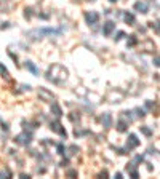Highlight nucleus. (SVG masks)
Listing matches in <instances>:
<instances>
[{
  "label": "nucleus",
  "mask_w": 160,
  "mask_h": 179,
  "mask_svg": "<svg viewBox=\"0 0 160 179\" xmlns=\"http://www.w3.org/2000/svg\"><path fill=\"white\" fill-rule=\"evenodd\" d=\"M138 146H139V139L136 138L135 134H130L128 141H126V147H128V149H135V147H138Z\"/></svg>",
  "instance_id": "3"
},
{
  "label": "nucleus",
  "mask_w": 160,
  "mask_h": 179,
  "mask_svg": "<svg viewBox=\"0 0 160 179\" xmlns=\"http://www.w3.org/2000/svg\"><path fill=\"white\" fill-rule=\"evenodd\" d=\"M51 110L55 112V115H63V110H61V107H59L58 104H55V102L51 104Z\"/></svg>",
  "instance_id": "11"
},
{
  "label": "nucleus",
  "mask_w": 160,
  "mask_h": 179,
  "mask_svg": "<svg viewBox=\"0 0 160 179\" xmlns=\"http://www.w3.org/2000/svg\"><path fill=\"white\" fill-rule=\"evenodd\" d=\"M16 141L19 142V144H29V142H31V134H19V136H18L16 138Z\"/></svg>",
  "instance_id": "7"
},
{
  "label": "nucleus",
  "mask_w": 160,
  "mask_h": 179,
  "mask_svg": "<svg viewBox=\"0 0 160 179\" xmlns=\"http://www.w3.org/2000/svg\"><path fill=\"white\" fill-rule=\"evenodd\" d=\"M114 29H115V23H112V21H107V23L104 24V29H103V32H104V35H111Z\"/></svg>",
  "instance_id": "5"
},
{
  "label": "nucleus",
  "mask_w": 160,
  "mask_h": 179,
  "mask_svg": "<svg viewBox=\"0 0 160 179\" xmlns=\"http://www.w3.org/2000/svg\"><path fill=\"white\" fill-rule=\"evenodd\" d=\"M85 19H87L88 24H96L98 19H99V14H98L96 11H87V13H85Z\"/></svg>",
  "instance_id": "1"
},
{
  "label": "nucleus",
  "mask_w": 160,
  "mask_h": 179,
  "mask_svg": "<svg viewBox=\"0 0 160 179\" xmlns=\"http://www.w3.org/2000/svg\"><path fill=\"white\" fill-rule=\"evenodd\" d=\"M2 176H5V178H8V176H10V173H8V171H2V173H0V178H2Z\"/></svg>",
  "instance_id": "18"
},
{
  "label": "nucleus",
  "mask_w": 160,
  "mask_h": 179,
  "mask_svg": "<svg viewBox=\"0 0 160 179\" xmlns=\"http://www.w3.org/2000/svg\"><path fill=\"white\" fill-rule=\"evenodd\" d=\"M130 37H131V38H130V42H128V45H135V43H136V42H138V40H136V37H135V35H130Z\"/></svg>",
  "instance_id": "15"
},
{
  "label": "nucleus",
  "mask_w": 160,
  "mask_h": 179,
  "mask_svg": "<svg viewBox=\"0 0 160 179\" xmlns=\"http://www.w3.org/2000/svg\"><path fill=\"white\" fill-rule=\"evenodd\" d=\"M0 72L3 74V75H7V69H5V66H2V64H0Z\"/></svg>",
  "instance_id": "16"
},
{
  "label": "nucleus",
  "mask_w": 160,
  "mask_h": 179,
  "mask_svg": "<svg viewBox=\"0 0 160 179\" xmlns=\"http://www.w3.org/2000/svg\"><path fill=\"white\" fill-rule=\"evenodd\" d=\"M38 96L42 98L43 101H53L55 99V94L50 93V91H46L45 88H38Z\"/></svg>",
  "instance_id": "2"
},
{
  "label": "nucleus",
  "mask_w": 160,
  "mask_h": 179,
  "mask_svg": "<svg viewBox=\"0 0 160 179\" xmlns=\"http://www.w3.org/2000/svg\"><path fill=\"white\" fill-rule=\"evenodd\" d=\"M123 35H125L123 32H118V34H117V37H115V40H120V38H122Z\"/></svg>",
  "instance_id": "17"
},
{
  "label": "nucleus",
  "mask_w": 160,
  "mask_h": 179,
  "mask_svg": "<svg viewBox=\"0 0 160 179\" xmlns=\"http://www.w3.org/2000/svg\"><path fill=\"white\" fill-rule=\"evenodd\" d=\"M26 67H27V69L31 70L32 74H34V75H38V69H37V67H35L34 64H32L31 61H26Z\"/></svg>",
  "instance_id": "9"
},
{
  "label": "nucleus",
  "mask_w": 160,
  "mask_h": 179,
  "mask_svg": "<svg viewBox=\"0 0 160 179\" xmlns=\"http://www.w3.org/2000/svg\"><path fill=\"white\" fill-rule=\"evenodd\" d=\"M58 154H61V155L66 154V147H64L63 144H59V146H58Z\"/></svg>",
  "instance_id": "13"
},
{
  "label": "nucleus",
  "mask_w": 160,
  "mask_h": 179,
  "mask_svg": "<svg viewBox=\"0 0 160 179\" xmlns=\"http://www.w3.org/2000/svg\"><path fill=\"white\" fill-rule=\"evenodd\" d=\"M51 130L66 138V130H64V128H61V123H59V122H53V123H51Z\"/></svg>",
  "instance_id": "4"
},
{
  "label": "nucleus",
  "mask_w": 160,
  "mask_h": 179,
  "mask_svg": "<svg viewBox=\"0 0 160 179\" xmlns=\"http://www.w3.org/2000/svg\"><path fill=\"white\" fill-rule=\"evenodd\" d=\"M101 123H103V126H106V128L111 126V123H112V117H111V114H103V117H101Z\"/></svg>",
  "instance_id": "6"
},
{
  "label": "nucleus",
  "mask_w": 160,
  "mask_h": 179,
  "mask_svg": "<svg viewBox=\"0 0 160 179\" xmlns=\"http://www.w3.org/2000/svg\"><path fill=\"white\" fill-rule=\"evenodd\" d=\"M111 2H117V0H111Z\"/></svg>",
  "instance_id": "19"
},
{
  "label": "nucleus",
  "mask_w": 160,
  "mask_h": 179,
  "mask_svg": "<svg viewBox=\"0 0 160 179\" xmlns=\"http://www.w3.org/2000/svg\"><path fill=\"white\" fill-rule=\"evenodd\" d=\"M123 18H125V21L128 23V24H133V23H135V16H133L131 13H125V16H123Z\"/></svg>",
  "instance_id": "12"
},
{
  "label": "nucleus",
  "mask_w": 160,
  "mask_h": 179,
  "mask_svg": "<svg viewBox=\"0 0 160 179\" xmlns=\"http://www.w3.org/2000/svg\"><path fill=\"white\" fill-rule=\"evenodd\" d=\"M135 10L139 13H147V5L144 2H136L135 3Z\"/></svg>",
  "instance_id": "8"
},
{
  "label": "nucleus",
  "mask_w": 160,
  "mask_h": 179,
  "mask_svg": "<svg viewBox=\"0 0 160 179\" xmlns=\"http://www.w3.org/2000/svg\"><path fill=\"white\" fill-rule=\"evenodd\" d=\"M126 126H128V123H126V122H123V118H120V120H118V123H117V130L122 133V131L126 130Z\"/></svg>",
  "instance_id": "10"
},
{
  "label": "nucleus",
  "mask_w": 160,
  "mask_h": 179,
  "mask_svg": "<svg viewBox=\"0 0 160 179\" xmlns=\"http://www.w3.org/2000/svg\"><path fill=\"white\" fill-rule=\"evenodd\" d=\"M141 131H143L144 134H147V136H150V134H152V131H150L149 128H146V126H141Z\"/></svg>",
  "instance_id": "14"
}]
</instances>
